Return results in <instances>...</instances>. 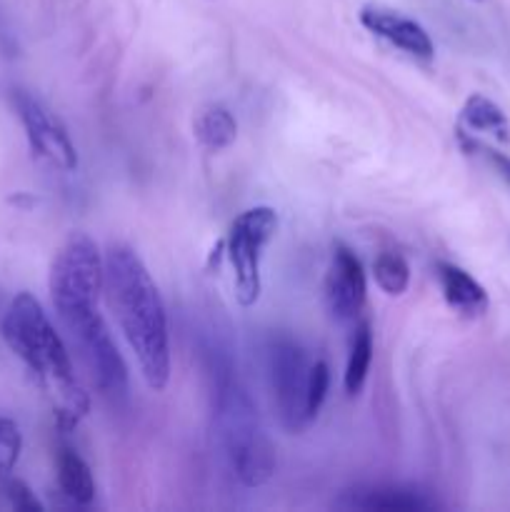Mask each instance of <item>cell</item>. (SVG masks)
Wrapping results in <instances>:
<instances>
[{
  "label": "cell",
  "mask_w": 510,
  "mask_h": 512,
  "mask_svg": "<svg viewBox=\"0 0 510 512\" xmlns=\"http://www.w3.org/2000/svg\"><path fill=\"white\" fill-rule=\"evenodd\" d=\"M105 293L145 383L163 390L170 380L168 315L158 285L128 245H110L105 253Z\"/></svg>",
  "instance_id": "1"
},
{
  "label": "cell",
  "mask_w": 510,
  "mask_h": 512,
  "mask_svg": "<svg viewBox=\"0 0 510 512\" xmlns=\"http://www.w3.org/2000/svg\"><path fill=\"white\" fill-rule=\"evenodd\" d=\"M5 345L38 378L45 393L53 398L55 418L60 428L70 430L88 413V398L75 378L73 360L63 338L55 333L43 305L30 293H18L10 300L0 323Z\"/></svg>",
  "instance_id": "2"
},
{
  "label": "cell",
  "mask_w": 510,
  "mask_h": 512,
  "mask_svg": "<svg viewBox=\"0 0 510 512\" xmlns=\"http://www.w3.org/2000/svg\"><path fill=\"white\" fill-rule=\"evenodd\" d=\"M218 430L225 458L245 488H260L275 475V445L270 443L253 400L240 385H225L218 395Z\"/></svg>",
  "instance_id": "3"
},
{
  "label": "cell",
  "mask_w": 510,
  "mask_h": 512,
  "mask_svg": "<svg viewBox=\"0 0 510 512\" xmlns=\"http://www.w3.org/2000/svg\"><path fill=\"white\" fill-rule=\"evenodd\" d=\"M48 288L58 315L98 305L100 293L105 290V258L93 238L73 233L65 240L50 265Z\"/></svg>",
  "instance_id": "4"
},
{
  "label": "cell",
  "mask_w": 510,
  "mask_h": 512,
  "mask_svg": "<svg viewBox=\"0 0 510 512\" xmlns=\"http://www.w3.org/2000/svg\"><path fill=\"white\" fill-rule=\"evenodd\" d=\"M278 230V213L268 205H255L243 210L230 223L225 248H228V263L233 268L235 298L243 308L258 303L263 280H260V263L268 243Z\"/></svg>",
  "instance_id": "5"
},
{
  "label": "cell",
  "mask_w": 510,
  "mask_h": 512,
  "mask_svg": "<svg viewBox=\"0 0 510 512\" xmlns=\"http://www.w3.org/2000/svg\"><path fill=\"white\" fill-rule=\"evenodd\" d=\"M313 360L305 355L298 340L278 338L268 348V373L280 423L300 433L308 418V378Z\"/></svg>",
  "instance_id": "6"
},
{
  "label": "cell",
  "mask_w": 510,
  "mask_h": 512,
  "mask_svg": "<svg viewBox=\"0 0 510 512\" xmlns=\"http://www.w3.org/2000/svg\"><path fill=\"white\" fill-rule=\"evenodd\" d=\"M63 328L73 338L75 348H78L85 368L93 375L95 385L105 395H113V398L115 395H125V390H128V365H125L100 310L95 308L90 313L78 315V318L63 323Z\"/></svg>",
  "instance_id": "7"
},
{
  "label": "cell",
  "mask_w": 510,
  "mask_h": 512,
  "mask_svg": "<svg viewBox=\"0 0 510 512\" xmlns=\"http://www.w3.org/2000/svg\"><path fill=\"white\" fill-rule=\"evenodd\" d=\"M13 105L18 110V118L25 128V138H28L35 158L45 160V163L63 170V173H73L78 168V150H75L65 125L25 90H15Z\"/></svg>",
  "instance_id": "8"
},
{
  "label": "cell",
  "mask_w": 510,
  "mask_h": 512,
  "mask_svg": "<svg viewBox=\"0 0 510 512\" xmlns=\"http://www.w3.org/2000/svg\"><path fill=\"white\" fill-rule=\"evenodd\" d=\"M368 295L363 265L358 255L345 245H335L333 260H330L328 278H325V303L330 315L340 323H348L360 315Z\"/></svg>",
  "instance_id": "9"
},
{
  "label": "cell",
  "mask_w": 510,
  "mask_h": 512,
  "mask_svg": "<svg viewBox=\"0 0 510 512\" xmlns=\"http://www.w3.org/2000/svg\"><path fill=\"white\" fill-rule=\"evenodd\" d=\"M360 23L368 33L398 48L400 53L410 55L415 60H425V63L433 60L435 45L430 40L428 30L415 23L413 18H408V15L398 13L393 8H383V5H365L360 10Z\"/></svg>",
  "instance_id": "10"
},
{
  "label": "cell",
  "mask_w": 510,
  "mask_h": 512,
  "mask_svg": "<svg viewBox=\"0 0 510 512\" xmlns=\"http://www.w3.org/2000/svg\"><path fill=\"white\" fill-rule=\"evenodd\" d=\"M345 508L365 512H430L438 510V500L428 493L403 485H370L350 490L343 500Z\"/></svg>",
  "instance_id": "11"
},
{
  "label": "cell",
  "mask_w": 510,
  "mask_h": 512,
  "mask_svg": "<svg viewBox=\"0 0 510 512\" xmlns=\"http://www.w3.org/2000/svg\"><path fill=\"white\" fill-rule=\"evenodd\" d=\"M435 275H438L440 293H443L445 303L463 318H480L488 310V293L483 285L465 273L463 268L453 263H438L435 265Z\"/></svg>",
  "instance_id": "12"
},
{
  "label": "cell",
  "mask_w": 510,
  "mask_h": 512,
  "mask_svg": "<svg viewBox=\"0 0 510 512\" xmlns=\"http://www.w3.org/2000/svg\"><path fill=\"white\" fill-rule=\"evenodd\" d=\"M460 123L470 130V133H483L495 138L498 143H510V123L505 118L503 110L485 95L473 93L463 103L460 110Z\"/></svg>",
  "instance_id": "13"
},
{
  "label": "cell",
  "mask_w": 510,
  "mask_h": 512,
  "mask_svg": "<svg viewBox=\"0 0 510 512\" xmlns=\"http://www.w3.org/2000/svg\"><path fill=\"white\" fill-rule=\"evenodd\" d=\"M193 133L198 143L208 150H225L235 143L238 120L225 105H205L193 120Z\"/></svg>",
  "instance_id": "14"
},
{
  "label": "cell",
  "mask_w": 510,
  "mask_h": 512,
  "mask_svg": "<svg viewBox=\"0 0 510 512\" xmlns=\"http://www.w3.org/2000/svg\"><path fill=\"white\" fill-rule=\"evenodd\" d=\"M58 485L65 498L75 505H90L95 500V480L88 463L73 450H60L58 455Z\"/></svg>",
  "instance_id": "15"
},
{
  "label": "cell",
  "mask_w": 510,
  "mask_h": 512,
  "mask_svg": "<svg viewBox=\"0 0 510 512\" xmlns=\"http://www.w3.org/2000/svg\"><path fill=\"white\" fill-rule=\"evenodd\" d=\"M370 363H373V333H370L368 323H360L355 328L353 338H350L348 363H345V393L358 395L363 390L365 380H368Z\"/></svg>",
  "instance_id": "16"
},
{
  "label": "cell",
  "mask_w": 510,
  "mask_h": 512,
  "mask_svg": "<svg viewBox=\"0 0 510 512\" xmlns=\"http://www.w3.org/2000/svg\"><path fill=\"white\" fill-rule=\"evenodd\" d=\"M373 278L385 295H403L410 285V268L398 253H380L373 260Z\"/></svg>",
  "instance_id": "17"
},
{
  "label": "cell",
  "mask_w": 510,
  "mask_h": 512,
  "mask_svg": "<svg viewBox=\"0 0 510 512\" xmlns=\"http://www.w3.org/2000/svg\"><path fill=\"white\" fill-rule=\"evenodd\" d=\"M23 450V435L15 420L0 418V475L13 473Z\"/></svg>",
  "instance_id": "18"
},
{
  "label": "cell",
  "mask_w": 510,
  "mask_h": 512,
  "mask_svg": "<svg viewBox=\"0 0 510 512\" xmlns=\"http://www.w3.org/2000/svg\"><path fill=\"white\" fill-rule=\"evenodd\" d=\"M330 388V368L325 360H313L310 365V378H308V418L313 423L318 418L320 408H323L325 398H328Z\"/></svg>",
  "instance_id": "19"
},
{
  "label": "cell",
  "mask_w": 510,
  "mask_h": 512,
  "mask_svg": "<svg viewBox=\"0 0 510 512\" xmlns=\"http://www.w3.org/2000/svg\"><path fill=\"white\" fill-rule=\"evenodd\" d=\"M5 493H8L10 505L20 512H43V503L33 495V490L23 483V480H8L5 485Z\"/></svg>",
  "instance_id": "20"
},
{
  "label": "cell",
  "mask_w": 510,
  "mask_h": 512,
  "mask_svg": "<svg viewBox=\"0 0 510 512\" xmlns=\"http://www.w3.org/2000/svg\"><path fill=\"white\" fill-rule=\"evenodd\" d=\"M463 145H465V148H468V150H478V153L483 155L485 160H488L490 168H493L495 173H498L500 178H503L505 183L510 185V158H508V155L498 153V150H493V148H485V145L475 143V140H470V138H465Z\"/></svg>",
  "instance_id": "21"
}]
</instances>
